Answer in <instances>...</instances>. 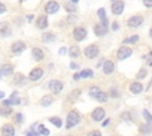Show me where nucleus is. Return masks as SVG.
I'll list each match as a JSON object with an SVG mask.
<instances>
[{"label": "nucleus", "mask_w": 152, "mask_h": 136, "mask_svg": "<svg viewBox=\"0 0 152 136\" xmlns=\"http://www.w3.org/2000/svg\"><path fill=\"white\" fill-rule=\"evenodd\" d=\"M15 122L17 123H21L23 122V115L21 114H17L15 115Z\"/></svg>", "instance_id": "38"}, {"label": "nucleus", "mask_w": 152, "mask_h": 136, "mask_svg": "<svg viewBox=\"0 0 152 136\" xmlns=\"http://www.w3.org/2000/svg\"><path fill=\"white\" fill-rule=\"evenodd\" d=\"M49 88H50V90L53 92V93H59L61 91H62V89H63V84H62V82L61 80H51L50 82V84H49Z\"/></svg>", "instance_id": "5"}, {"label": "nucleus", "mask_w": 152, "mask_h": 136, "mask_svg": "<svg viewBox=\"0 0 152 136\" xmlns=\"http://www.w3.org/2000/svg\"><path fill=\"white\" fill-rule=\"evenodd\" d=\"M145 59H146V63H147L150 66H152V52L147 53V54L145 56Z\"/></svg>", "instance_id": "35"}, {"label": "nucleus", "mask_w": 152, "mask_h": 136, "mask_svg": "<svg viewBox=\"0 0 152 136\" xmlns=\"http://www.w3.org/2000/svg\"><path fill=\"white\" fill-rule=\"evenodd\" d=\"M88 136H102V135H101V132L99 130H93V131H90L88 134Z\"/></svg>", "instance_id": "36"}, {"label": "nucleus", "mask_w": 152, "mask_h": 136, "mask_svg": "<svg viewBox=\"0 0 152 136\" xmlns=\"http://www.w3.org/2000/svg\"><path fill=\"white\" fill-rule=\"evenodd\" d=\"M77 1H78V0H71V2H74V4H76Z\"/></svg>", "instance_id": "51"}, {"label": "nucleus", "mask_w": 152, "mask_h": 136, "mask_svg": "<svg viewBox=\"0 0 152 136\" xmlns=\"http://www.w3.org/2000/svg\"><path fill=\"white\" fill-rule=\"evenodd\" d=\"M86 37H87V31H86L83 27H77V28L74 30V38H75L77 41L83 40Z\"/></svg>", "instance_id": "7"}, {"label": "nucleus", "mask_w": 152, "mask_h": 136, "mask_svg": "<svg viewBox=\"0 0 152 136\" xmlns=\"http://www.w3.org/2000/svg\"><path fill=\"white\" fill-rule=\"evenodd\" d=\"M142 2H144V5L146 6V7H152V0H142Z\"/></svg>", "instance_id": "39"}, {"label": "nucleus", "mask_w": 152, "mask_h": 136, "mask_svg": "<svg viewBox=\"0 0 152 136\" xmlns=\"http://www.w3.org/2000/svg\"><path fill=\"white\" fill-rule=\"evenodd\" d=\"M110 96H112V97H118V96H119V92L113 89V90H110Z\"/></svg>", "instance_id": "41"}, {"label": "nucleus", "mask_w": 152, "mask_h": 136, "mask_svg": "<svg viewBox=\"0 0 152 136\" xmlns=\"http://www.w3.org/2000/svg\"><path fill=\"white\" fill-rule=\"evenodd\" d=\"M108 123H109V119H107V121H104V122H103V123H102V125H103V127H104V125H107V124H108Z\"/></svg>", "instance_id": "49"}, {"label": "nucleus", "mask_w": 152, "mask_h": 136, "mask_svg": "<svg viewBox=\"0 0 152 136\" xmlns=\"http://www.w3.org/2000/svg\"><path fill=\"white\" fill-rule=\"evenodd\" d=\"M25 48H26V46H25V44H24L23 41H15V43H13V45H12V51H13L15 54L21 53Z\"/></svg>", "instance_id": "12"}, {"label": "nucleus", "mask_w": 152, "mask_h": 136, "mask_svg": "<svg viewBox=\"0 0 152 136\" xmlns=\"http://www.w3.org/2000/svg\"><path fill=\"white\" fill-rule=\"evenodd\" d=\"M19 103H20V99H19V97H18V92H15V91L11 95V97H10L8 99L4 101V105H5V106L15 105V104H19Z\"/></svg>", "instance_id": "8"}, {"label": "nucleus", "mask_w": 152, "mask_h": 136, "mask_svg": "<svg viewBox=\"0 0 152 136\" xmlns=\"http://www.w3.org/2000/svg\"><path fill=\"white\" fill-rule=\"evenodd\" d=\"M104 110L102 109V108H96L93 112H91V117H93V119L94 121H96V122H99V121H101L103 117H104Z\"/></svg>", "instance_id": "10"}, {"label": "nucleus", "mask_w": 152, "mask_h": 136, "mask_svg": "<svg viewBox=\"0 0 152 136\" xmlns=\"http://www.w3.org/2000/svg\"><path fill=\"white\" fill-rule=\"evenodd\" d=\"M142 116H144V118L146 119V123H147L150 127H152V115H151L146 109L142 110Z\"/></svg>", "instance_id": "20"}, {"label": "nucleus", "mask_w": 152, "mask_h": 136, "mask_svg": "<svg viewBox=\"0 0 152 136\" xmlns=\"http://www.w3.org/2000/svg\"><path fill=\"white\" fill-rule=\"evenodd\" d=\"M32 56H33V58H34L36 60H42V59L44 58L43 51H42L40 48H38V47L32 48Z\"/></svg>", "instance_id": "18"}, {"label": "nucleus", "mask_w": 152, "mask_h": 136, "mask_svg": "<svg viewBox=\"0 0 152 136\" xmlns=\"http://www.w3.org/2000/svg\"><path fill=\"white\" fill-rule=\"evenodd\" d=\"M14 128L12 124H5L1 129V135L2 136H14Z\"/></svg>", "instance_id": "11"}, {"label": "nucleus", "mask_w": 152, "mask_h": 136, "mask_svg": "<svg viewBox=\"0 0 152 136\" xmlns=\"http://www.w3.org/2000/svg\"><path fill=\"white\" fill-rule=\"evenodd\" d=\"M112 1H114V0H112Z\"/></svg>", "instance_id": "53"}, {"label": "nucleus", "mask_w": 152, "mask_h": 136, "mask_svg": "<svg viewBox=\"0 0 152 136\" xmlns=\"http://www.w3.org/2000/svg\"><path fill=\"white\" fill-rule=\"evenodd\" d=\"M78 78H80V73H75V75H74V79L77 80Z\"/></svg>", "instance_id": "46"}, {"label": "nucleus", "mask_w": 152, "mask_h": 136, "mask_svg": "<svg viewBox=\"0 0 152 136\" xmlns=\"http://www.w3.org/2000/svg\"><path fill=\"white\" fill-rule=\"evenodd\" d=\"M13 72V67L10 64H5L0 70V76H7Z\"/></svg>", "instance_id": "19"}, {"label": "nucleus", "mask_w": 152, "mask_h": 136, "mask_svg": "<svg viewBox=\"0 0 152 136\" xmlns=\"http://www.w3.org/2000/svg\"><path fill=\"white\" fill-rule=\"evenodd\" d=\"M59 9V5H58V2H56V1H49L46 5H45V11H46V13H49V14H52V13H55V12H57Z\"/></svg>", "instance_id": "9"}, {"label": "nucleus", "mask_w": 152, "mask_h": 136, "mask_svg": "<svg viewBox=\"0 0 152 136\" xmlns=\"http://www.w3.org/2000/svg\"><path fill=\"white\" fill-rule=\"evenodd\" d=\"M42 76H43V70L40 67H36V69H33L30 72V76L28 77H30L31 80H38Z\"/></svg>", "instance_id": "13"}, {"label": "nucleus", "mask_w": 152, "mask_h": 136, "mask_svg": "<svg viewBox=\"0 0 152 136\" xmlns=\"http://www.w3.org/2000/svg\"><path fill=\"white\" fill-rule=\"evenodd\" d=\"M139 40V35H132V37H129V38H126L125 40H124V44H134V43H137Z\"/></svg>", "instance_id": "26"}, {"label": "nucleus", "mask_w": 152, "mask_h": 136, "mask_svg": "<svg viewBox=\"0 0 152 136\" xmlns=\"http://www.w3.org/2000/svg\"><path fill=\"white\" fill-rule=\"evenodd\" d=\"M58 53H59L61 56L65 54V53H66V48H65V47H61V48H59V51H58Z\"/></svg>", "instance_id": "42"}, {"label": "nucleus", "mask_w": 152, "mask_h": 136, "mask_svg": "<svg viewBox=\"0 0 152 136\" xmlns=\"http://www.w3.org/2000/svg\"><path fill=\"white\" fill-rule=\"evenodd\" d=\"M97 15H99V18L101 19V21L107 20V17H106V9H104V8H100V9L97 11Z\"/></svg>", "instance_id": "32"}, {"label": "nucleus", "mask_w": 152, "mask_h": 136, "mask_svg": "<svg viewBox=\"0 0 152 136\" xmlns=\"http://www.w3.org/2000/svg\"><path fill=\"white\" fill-rule=\"evenodd\" d=\"M42 39H43L44 43H51V41L55 40V35L52 33H43Z\"/></svg>", "instance_id": "22"}, {"label": "nucleus", "mask_w": 152, "mask_h": 136, "mask_svg": "<svg viewBox=\"0 0 152 136\" xmlns=\"http://www.w3.org/2000/svg\"><path fill=\"white\" fill-rule=\"evenodd\" d=\"M94 32H95V34L99 35V37L104 35V34H107V27L102 26L101 24H96V25L94 26Z\"/></svg>", "instance_id": "16"}, {"label": "nucleus", "mask_w": 152, "mask_h": 136, "mask_svg": "<svg viewBox=\"0 0 152 136\" xmlns=\"http://www.w3.org/2000/svg\"><path fill=\"white\" fill-rule=\"evenodd\" d=\"M91 76H93V71L90 69H86V70L80 72V77H82V78H88V77H91Z\"/></svg>", "instance_id": "27"}, {"label": "nucleus", "mask_w": 152, "mask_h": 136, "mask_svg": "<svg viewBox=\"0 0 152 136\" xmlns=\"http://www.w3.org/2000/svg\"><path fill=\"white\" fill-rule=\"evenodd\" d=\"M38 132L42 134V135H44V136H48V135L50 134V131H49L43 124H39V125H38Z\"/></svg>", "instance_id": "31"}, {"label": "nucleus", "mask_w": 152, "mask_h": 136, "mask_svg": "<svg viewBox=\"0 0 152 136\" xmlns=\"http://www.w3.org/2000/svg\"><path fill=\"white\" fill-rule=\"evenodd\" d=\"M131 54H132V50H131L129 47H127V46L120 47V48L118 50V52H116V57H118L119 60H124V59L128 58Z\"/></svg>", "instance_id": "2"}, {"label": "nucleus", "mask_w": 152, "mask_h": 136, "mask_svg": "<svg viewBox=\"0 0 152 136\" xmlns=\"http://www.w3.org/2000/svg\"><path fill=\"white\" fill-rule=\"evenodd\" d=\"M139 130H140V131H141L142 134H150V132L152 131L151 127H150V125H148L147 123H146V124H141V125H140V129H139Z\"/></svg>", "instance_id": "30"}, {"label": "nucleus", "mask_w": 152, "mask_h": 136, "mask_svg": "<svg viewBox=\"0 0 152 136\" xmlns=\"http://www.w3.org/2000/svg\"><path fill=\"white\" fill-rule=\"evenodd\" d=\"M142 21H144L142 17H140V15H133L132 18L128 19L127 24H128V26H131V27H138V26H140V25L142 24Z\"/></svg>", "instance_id": "6"}, {"label": "nucleus", "mask_w": 152, "mask_h": 136, "mask_svg": "<svg viewBox=\"0 0 152 136\" xmlns=\"http://www.w3.org/2000/svg\"><path fill=\"white\" fill-rule=\"evenodd\" d=\"M52 97L51 96H44L43 98H42V101H40V104L43 105V106H48V105H50L51 103H52Z\"/></svg>", "instance_id": "25"}, {"label": "nucleus", "mask_w": 152, "mask_h": 136, "mask_svg": "<svg viewBox=\"0 0 152 136\" xmlns=\"http://www.w3.org/2000/svg\"><path fill=\"white\" fill-rule=\"evenodd\" d=\"M32 19H33V15H32V14H30V15H27V20H28V21H31Z\"/></svg>", "instance_id": "47"}, {"label": "nucleus", "mask_w": 152, "mask_h": 136, "mask_svg": "<svg viewBox=\"0 0 152 136\" xmlns=\"http://www.w3.org/2000/svg\"><path fill=\"white\" fill-rule=\"evenodd\" d=\"M36 24H37V26H38L39 28H45V27L48 26V17H46V15H40V17H38Z\"/></svg>", "instance_id": "17"}, {"label": "nucleus", "mask_w": 152, "mask_h": 136, "mask_svg": "<svg viewBox=\"0 0 152 136\" xmlns=\"http://www.w3.org/2000/svg\"><path fill=\"white\" fill-rule=\"evenodd\" d=\"M80 122V115L75 111V110H71L69 114H68V117H66V123H65V127L66 129H70L71 127L78 124Z\"/></svg>", "instance_id": "1"}, {"label": "nucleus", "mask_w": 152, "mask_h": 136, "mask_svg": "<svg viewBox=\"0 0 152 136\" xmlns=\"http://www.w3.org/2000/svg\"><path fill=\"white\" fill-rule=\"evenodd\" d=\"M70 67H71V69H78V65L75 64V63H71V64H70Z\"/></svg>", "instance_id": "45"}, {"label": "nucleus", "mask_w": 152, "mask_h": 136, "mask_svg": "<svg viewBox=\"0 0 152 136\" xmlns=\"http://www.w3.org/2000/svg\"><path fill=\"white\" fill-rule=\"evenodd\" d=\"M150 37L152 38V27H151V30H150Z\"/></svg>", "instance_id": "50"}, {"label": "nucleus", "mask_w": 152, "mask_h": 136, "mask_svg": "<svg viewBox=\"0 0 152 136\" xmlns=\"http://www.w3.org/2000/svg\"><path fill=\"white\" fill-rule=\"evenodd\" d=\"M65 9H66V11H69V12H74V11L76 9V6H72V5L68 4V5L65 6Z\"/></svg>", "instance_id": "37"}, {"label": "nucleus", "mask_w": 152, "mask_h": 136, "mask_svg": "<svg viewBox=\"0 0 152 136\" xmlns=\"http://www.w3.org/2000/svg\"><path fill=\"white\" fill-rule=\"evenodd\" d=\"M124 7H125L124 1H121V0H116V1H114L113 5H112V12H113L114 14L119 15V14H121V13L124 12Z\"/></svg>", "instance_id": "4"}, {"label": "nucleus", "mask_w": 152, "mask_h": 136, "mask_svg": "<svg viewBox=\"0 0 152 136\" xmlns=\"http://www.w3.org/2000/svg\"><path fill=\"white\" fill-rule=\"evenodd\" d=\"M11 112H12V109L11 108L0 109V115H2V116H8V115H11Z\"/></svg>", "instance_id": "34"}, {"label": "nucleus", "mask_w": 152, "mask_h": 136, "mask_svg": "<svg viewBox=\"0 0 152 136\" xmlns=\"http://www.w3.org/2000/svg\"><path fill=\"white\" fill-rule=\"evenodd\" d=\"M112 28H113V31H116V30L119 28V26H118V22H113V25H112Z\"/></svg>", "instance_id": "44"}, {"label": "nucleus", "mask_w": 152, "mask_h": 136, "mask_svg": "<svg viewBox=\"0 0 152 136\" xmlns=\"http://www.w3.org/2000/svg\"><path fill=\"white\" fill-rule=\"evenodd\" d=\"M84 54L88 58H95L99 54V47L96 45H89L84 48Z\"/></svg>", "instance_id": "3"}, {"label": "nucleus", "mask_w": 152, "mask_h": 136, "mask_svg": "<svg viewBox=\"0 0 152 136\" xmlns=\"http://www.w3.org/2000/svg\"><path fill=\"white\" fill-rule=\"evenodd\" d=\"M5 11H6V7H5V5L0 2V14H1V13H4Z\"/></svg>", "instance_id": "43"}, {"label": "nucleus", "mask_w": 152, "mask_h": 136, "mask_svg": "<svg viewBox=\"0 0 152 136\" xmlns=\"http://www.w3.org/2000/svg\"><path fill=\"white\" fill-rule=\"evenodd\" d=\"M39 132L38 131H30V132H26V136H38Z\"/></svg>", "instance_id": "40"}, {"label": "nucleus", "mask_w": 152, "mask_h": 136, "mask_svg": "<svg viewBox=\"0 0 152 136\" xmlns=\"http://www.w3.org/2000/svg\"><path fill=\"white\" fill-rule=\"evenodd\" d=\"M20 1H24V0H20Z\"/></svg>", "instance_id": "52"}, {"label": "nucleus", "mask_w": 152, "mask_h": 136, "mask_svg": "<svg viewBox=\"0 0 152 136\" xmlns=\"http://www.w3.org/2000/svg\"><path fill=\"white\" fill-rule=\"evenodd\" d=\"M146 75H147L146 69H140V71H139L138 75H137V78H138V79H142V78L146 77Z\"/></svg>", "instance_id": "33"}, {"label": "nucleus", "mask_w": 152, "mask_h": 136, "mask_svg": "<svg viewBox=\"0 0 152 136\" xmlns=\"http://www.w3.org/2000/svg\"><path fill=\"white\" fill-rule=\"evenodd\" d=\"M129 90L132 91V93L138 95V93H140L142 91V84L139 83V82H133L131 84V86H129Z\"/></svg>", "instance_id": "14"}, {"label": "nucleus", "mask_w": 152, "mask_h": 136, "mask_svg": "<svg viewBox=\"0 0 152 136\" xmlns=\"http://www.w3.org/2000/svg\"><path fill=\"white\" fill-rule=\"evenodd\" d=\"M4 97H5V92L4 91H0V99L4 98Z\"/></svg>", "instance_id": "48"}, {"label": "nucleus", "mask_w": 152, "mask_h": 136, "mask_svg": "<svg viewBox=\"0 0 152 136\" xmlns=\"http://www.w3.org/2000/svg\"><path fill=\"white\" fill-rule=\"evenodd\" d=\"M100 91H101L100 88H97V86H91V88L89 89V95H90L93 98H95V97L99 95Z\"/></svg>", "instance_id": "28"}, {"label": "nucleus", "mask_w": 152, "mask_h": 136, "mask_svg": "<svg viewBox=\"0 0 152 136\" xmlns=\"http://www.w3.org/2000/svg\"><path fill=\"white\" fill-rule=\"evenodd\" d=\"M107 98H108V96H107V93H104L103 91H100L99 95L95 97V99H96L97 102H101V103L107 102Z\"/></svg>", "instance_id": "23"}, {"label": "nucleus", "mask_w": 152, "mask_h": 136, "mask_svg": "<svg viewBox=\"0 0 152 136\" xmlns=\"http://www.w3.org/2000/svg\"><path fill=\"white\" fill-rule=\"evenodd\" d=\"M114 71V63L112 60H106L103 63V72L106 75H110Z\"/></svg>", "instance_id": "15"}, {"label": "nucleus", "mask_w": 152, "mask_h": 136, "mask_svg": "<svg viewBox=\"0 0 152 136\" xmlns=\"http://www.w3.org/2000/svg\"><path fill=\"white\" fill-rule=\"evenodd\" d=\"M49 121H50L53 125H56L57 128H61V127H62V119L58 118V117H51Z\"/></svg>", "instance_id": "29"}, {"label": "nucleus", "mask_w": 152, "mask_h": 136, "mask_svg": "<svg viewBox=\"0 0 152 136\" xmlns=\"http://www.w3.org/2000/svg\"><path fill=\"white\" fill-rule=\"evenodd\" d=\"M0 33H1L2 35H5V37L11 34V30L7 27V25H6L5 22H2V24H1V27H0Z\"/></svg>", "instance_id": "24"}, {"label": "nucleus", "mask_w": 152, "mask_h": 136, "mask_svg": "<svg viewBox=\"0 0 152 136\" xmlns=\"http://www.w3.org/2000/svg\"><path fill=\"white\" fill-rule=\"evenodd\" d=\"M69 54H70V57H72V58L78 57V56H80V48H78V46H71L70 50H69Z\"/></svg>", "instance_id": "21"}]
</instances>
